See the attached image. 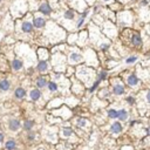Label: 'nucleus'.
Returning a JSON list of instances; mask_svg holds the SVG:
<instances>
[{
	"instance_id": "nucleus-18",
	"label": "nucleus",
	"mask_w": 150,
	"mask_h": 150,
	"mask_svg": "<svg viewBox=\"0 0 150 150\" xmlns=\"http://www.w3.org/2000/svg\"><path fill=\"white\" fill-rule=\"evenodd\" d=\"M131 42H133V45H135V46H140V45L142 44V39H141L140 35L134 34V35L131 37Z\"/></svg>"
},
{
	"instance_id": "nucleus-4",
	"label": "nucleus",
	"mask_w": 150,
	"mask_h": 150,
	"mask_svg": "<svg viewBox=\"0 0 150 150\" xmlns=\"http://www.w3.org/2000/svg\"><path fill=\"white\" fill-rule=\"evenodd\" d=\"M32 24H33V27H35V28H42L46 26V19L42 17H35L33 19Z\"/></svg>"
},
{
	"instance_id": "nucleus-35",
	"label": "nucleus",
	"mask_w": 150,
	"mask_h": 150,
	"mask_svg": "<svg viewBox=\"0 0 150 150\" xmlns=\"http://www.w3.org/2000/svg\"><path fill=\"white\" fill-rule=\"evenodd\" d=\"M1 3H3V0H0V4H1Z\"/></svg>"
},
{
	"instance_id": "nucleus-2",
	"label": "nucleus",
	"mask_w": 150,
	"mask_h": 150,
	"mask_svg": "<svg viewBox=\"0 0 150 150\" xmlns=\"http://www.w3.org/2000/svg\"><path fill=\"white\" fill-rule=\"evenodd\" d=\"M20 127H21V123H20L19 120H17V118H11L10 121H8V129H10L11 131H18V130L20 129Z\"/></svg>"
},
{
	"instance_id": "nucleus-8",
	"label": "nucleus",
	"mask_w": 150,
	"mask_h": 150,
	"mask_svg": "<svg viewBox=\"0 0 150 150\" xmlns=\"http://www.w3.org/2000/svg\"><path fill=\"white\" fill-rule=\"evenodd\" d=\"M29 97H31L32 101H38L41 97V92L39 91L38 88L37 89H32V91L29 92Z\"/></svg>"
},
{
	"instance_id": "nucleus-14",
	"label": "nucleus",
	"mask_w": 150,
	"mask_h": 150,
	"mask_svg": "<svg viewBox=\"0 0 150 150\" xmlns=\"http://www.w3.org/2000/svg\"><path fill=\"white\" fill-rule=\"evenodd\" d=\"M113 92H114V94H116V95H122V94L124 93V88H123L122 84H115V86L113 87Z\"/></svg>"
},
{
	"instance_id": "nucleus-33",
	"label": "nucleus",
	"mask_w": 150,
	"mask_h": 150,
	"mask_svg": "<svg viewBox=\"0 0 150 150\" xmlns=\"http://www.w3.org/2000/svg\"><path fill=\"white\" fill-rule=\"evenodd\" d=\"M136 122H137V121H131V122H130V126H134Z\"/></svg>"
},
{
	"instance_id": "nucleus-28",
	"label": "nucleus",
	"mask_w": 150,
	"mask_h": 150,
	"mask_svg": "<svg viewBox=\"0 0 150 150\" xmlns=\"http://www.w3.org/2000/svg\"><path fill=\"white\" fill-rule=\"evenodd\" d=\"M106 77H107V72H101V74H100V79H99V80L101 81V80H104Z\"/></svg>"
},
{
	"instance_id": "nucleus-17",
	"label": "nucleus",
	"mask_w": 150,
	"mask_h": 150,
	"mask_svg": "<svg viewBox=\"0 0 150 150\" xmlns=\"http://www.w3.org/2000/svg\"><path fill=\"white\" fill-rule=\"evenodd\" d=\"M117 118H120L121 121H126V120L128 118V113H127V110H124V109L118 110V111H117Z\"/></svg>"
},
{
	"instance_id": "nucleus-16",
	"label": "nucleus",
	"mask_w": 150,
	"mask_h": 150,
	"mask_svg": "<svg viewBox=\"0 0 150 150\" xmlns=\"http://www.w3.org/2000/svg\"><path fill=\"white\" fill-rule=\"evenodd\" d=\"M138 83V79H137V76L135 75V74H131V75H129L128 76V84L129 86H136Z\"/></svg>"
},
{
	"instance_id": "nucleus-13",
	"label": "nucleus",
	"mask_w": 150,
	"mask_h": 150,
	"mask_svg": "<svg viewBox=\"0 0 150 150\" xmlns=\"http://www.w3.org/2000/svg\"><path fill=\"white\" fill-rule=\"evenodd\" d=\"M110 130H111V133H114V134L121 133V131H122V126H121V123H120V122L113 123V126L110 127Z\"/></svg>"
},
{
	"instance_id": "nucleus-25",
	"label": "nucleus",
	"mask_w": 150,
	"mask_h": 150,
	"mask_svg": "<svg viewBox=\"0 0 150 150\" xmlns=\"http://www.w3.org/2000/svg\"><path fill=\"white\" fill-rule=\"evenodd\" d=\"M79 127H84L86 124H87V120H84V118H80V120H77V123H76Z\"/></svg>"
},
{
	"instance_id": "nucleus-7",
	"label": "nucleus",
	"mask_w": 150,
	"mask_h": 150,
	"mask_svg": "<svg viewBox=\"0 0 150 150\" xmlns=\"http://www.w3.org/2000/svg\"><path fill=\"white\" fill-rule=\"evenodd\" d=\"M11 88V82L7 79H3L0 81V91L1 92H8Z\"/></svg>"
},
{
	"instance_id": "nucleus-12",
	"label": "nucleus",
	"mask_w": 150,
	"mask_h": 150,
	"mask_svg": "<svg viewBox=\"0 0 150 150\" xmlns=\"http://www.w3.org/2000/svg\"><path fill=\"white\" fill-rule=\"evenodd\" d=\"M35 83H37V87H38L39 89H41V88H45V87L47 86V80H46V77L40 76V77L37 79Z\"/></svg>"
},
{
	"instance_id": "nucleus-19",
	"label": "nucleus",
	"mask_w": 150,
	"mask_h": 150,
	"mask_svg": "<svg viewBox=\"0 0 150 150\" xmlns=\"http://www.w3.org/2000/svg\"><path fill=\"white\" fill-rule=\"evenodd\" d=\"M74 11L73 10H67L65 13H64V18L67 19V20H73L74 19Z\"/></svg>"
},
{
	"instance_id": "nucleus-30",
	"label": "nucleus",
	"mask_w": 150,
	"mask_h": 150,
	"mask_svg": "<svg viewBox=\"0 0 150 150\" xmlns=\"http://www.w3.org/2000/svg\"><path fill=\"white\" fill-rule=\"evenodd\" d=\"M108 47H109V45H108V44H102V45H101V49H103V50L108 49Z\"/></svg>"
},
{
	"instance_id": "nucleus-15",
	"label": "nucleus",
	"mask_w": 150,
	"mask_h": 150,
	"mask_svg": "<svg viewBox=\"0 0 150 150\" xmlns=\"http://www.w3.org/2000/svg\"><path fill=\"white\" fill-rule=\"evenodd\" d=\"M69 60H71V62H79V61H81L82 60V55L81 54H79V53H72L71 55H69Z\"/></svg>"
},
{
	"instance_id": "nucleus-3",
	"label": "nucleus",
	"mask_w": 150,
	"mask_h": 150,
	"mask_svg": "<svg viewBox=\"0 0 150 150\" xmlns=\"http://www.w3.org/2000/svg\"><path fill=\"white\" fill-rule=\"evenodd\" d=\"M11 67H12V69H13L14 72H19V71H21V69H22V67H24V62H22V60L18 59V57L13 59V60H12V64H11Z\"/></svg>"
},
{
	"instance_id": "nucleus-11",
	"label": "nucleus",
	"mask_w": 150,
	"mask_h": 150,
	"mask_svg": "<svg viewBox=\"0 0 150 150\" xmlns=\"http://www.w3.org/2000/svg\"><path fill=\"white\" fill-rule=\"evenodd\" d=\"M15 148H17V142H15V140L10 138V140L6 141V143H5V149H6V150H14Z\"/></svg>"
},
{
	"instance_id": "nucleus-37",
	"label": "nucleus",
	"mask_w": 150,
	"mask_h": 150,
	"mask_svg": "<svg viewBox=\"0 0 150 150\" xmlns=\"http://www.w3.org/2000/svg\"><path fill=\"white\" fill-rule=\"evenodd\" d=\"M69 1H72V0H69Z\"/></svg>"
},
{
	"instance_id": "nucleus-27",
	"label": "nucleus",
	"mask_w": 150,
	"mask_h": 150,
	"mask_svg": "<svg viewBox=\"0 0 150 150\" xmlns=\"http://www.w3.org/2000/svg\"><path fill=\"white\" fill-rule=\"evenodd\" d=\"M99 84H100V80H97V81H96V82H95V83H94V84L91 87V92H94L95 89L97 88V86H99Z\"/></svg>"
},
{
	"instance_id": "nucleus-10",
	"label": "nucleus",
	"mask_w": 150,
	"mask_h": 150,
	"mask_svg": "<svg viewBox=\"0 0 150 150\" xmlns=\"http://www.w3.org/2000/svg\"><path fill=\"white\" fill-rule=\"evenodd\" d=\"M34 124H35V122L33 121V120H26V121L24 122V126H22V128H24V130H26V131H29V130H32V129H33Z\"/></svg>"
},
{
	"instance_id": "nucleus-24",
	"label": "nucleus",
	"mask_w": 150,
	"mask_h": 150,
	"mask_svg": "<svg viewBox=\"0 0 150 150\" xmlns=\"http://www.w3.org/2000/svg\"><path fill=\"white\" fill-rule=\"evenodd\" d=\"M88 14V11H86L83 14H82V17H81V19L79 20V22H77V27H81L82 26V24H83V21H84V19H86V15Z\"/></svg>"
},
{
	"instance_id": "nucleus-5",
	"label": "nucleus",
	"mask_w": 150,
	"mask_h": 150,
	"mask_svg": "<svg viewBox=\"0 0 150 150\" xmlns=\"http://www.w3.org/2000/svg\"><path fill=\"white\" fill-rule=\"evenodd\" d=\"M39 11L44 14V15H49L52 13V7L48 3H42L40 6H39Z\"/></svg>"
},
{
	"instance_id": "nucleus-21",
	"label": "nucleus",
	"mask_w": 150,
	"mask_h": 150,
	"mask_svg": "<svg viewBox=\"0 0 150 150\" xmlns=\"http://www.w3.org/2000/svg\"><path fill=\"white\" fill-rule=\"evenodd\" d=\"M62 135H64L65 137H69V136L73 135V130H72L71 128H64V129H62Z\"/></svg>"
},
{
	"instance_id": "nucleus-9",
	"label": "nucleus",
	"mask_w": 150,
	"mask_h": 150,
	"mask_svg": "<svg viewBox=\"0 0 150 150\" xmlns=\"http://www.w3.org/2000/svg\"><path fill=\"white\" fill-rule=\"evenodd\" d=\"M37 69L40 72V73H45L48 71V64L47 61H45V60H41V61H39L38 66H37Z\"/></svg>"
},
{
	"instance_id": "nucleus-1",
	"label": "nucleus",
	"mask_w": 150,
	"mask_h": 150,
	"mask_svg": "<svg viewBox=\"0 0 150 150\" xmlns=\"http://www.w3.org/2000/svg\"><path fill=\"white\" fill-rule=\"evenodd\" d=\"M33 24L31 21H28V20H25L22 21L21 24V32L26 33V34H29V33H32L33 32Z\"/></svg>"
},
{
	"instance_id": "nucleus-31",
	"label": "nucleus",
	"mask_w": 150,
	"mask_h": 150,
	"mask_svg": "<svg viewBox=\"0 0 150 150\" xmlns=\"http://www.w3.org/2000/svg\"><path fill=\"white\" fill-rule=\"evenodd\" d=\"M4 142V134L0 131V143H3Z\"/></svg>"
},
{
	"instance_id": "nucleus-22",
	"label": "nucleus",
	"mask_w": 150,
	"mask_h": 150,
	"mask_svg": "<svg viewBox=\"0 0 150 150\" xmlns=\"http://www.w3.org/2000/svg\"><path fill=\"white\" fill-rule=\"evenodd\" d=\"M108 116L110 118H117V110H115V109L108 110Z\"/></svg>"
},
{
	"instance_id": "nucleus-20",
	"label": "nucleus",
	"mask_w": 150,
	"mask_h": 150,
	"mask_svg": "<svg viewBox=\"0 0 150 150\" xmlns=\"http://www.w3.org/2000/svg\"><path fill=\"white\" fill-rule=\"evenodd\" d=\"M47 87H48V89H49V92H56L57 91V84L55 83V82H53V81H50V82H47Z\"/></svg>"
},
{
	"instance_id": "nucleus-26",
	"label": "nucleus",
	"mask_w": 150,
	"mask_h": 150,
	"mask_svg": "<svg viewBox=\"0 0 150 150\" xmlns=\"http://www.w3.org/2000/svg\"><path fill=\"white\" fill-rule=\"evenodd\" d=\"M137 60V56H131V57H128L127 59V64H131V62H135Z\"/></svg>"
},
{
	"instance_id": "nucleus-36",
	"label": "nucleus",
	"mask_w": 150,
	"mask_h": 150,
	"mask_svg": "<svg viewBox=\"0 0 150 150\" xmlns=\"http://www.w3.org/2000/svg\"><path fill=\"white\" fill-rule=\"evenodd\" d=\"M103 1H109V0H103Z\"/></svg>"
},
{
	"instance_id": "nucleus-32",
	"label": "nucleus",
	"mask_w": 150,
	"mask_h": 150,
	"mask_svg": "<svg viewBox=\"0 0 150 150\" xmlns=\"http://www.w3.org/2000/svg\"><path fill=\"white\" fill-rule=\"evenodd\" d=\"M147 101L150 103V91L148 92V94H147Z\"/></svg>"
},
{
	"instance_id": "nucleus-29",
	"label": "nucleus",
	"mask_w": 150,
	"mask_h": 150,
	"mask_svg": "<svg viewBox=\"0 0 150 150\" xmlns=\"http://www.w3.org/2000/svg\"><path fill=\"white\" fill-rule=\"evenodd\" d=\"M127 101L130 103V104H133V103H135V99L134 97H131V96H129V97H127Z\"/></svg>"
},
{
	"instance_id": "nucleus-34",
	"label": "nucleus",
	"mask_w": 150,
	"mask_h": 150,
	"mask_svg": "<svg viewBox=\"0 0 150 150\" xmlns=\"http://www.w3.org/2000/svg\"><path fill=\"white\" fill-rule=\"evenodd\" d=\"M147 133H148V135H150V128H148V130H147Z\"/></svg>"
},
{
	"instance_id": "nucleus-23",
	"label": "nucleus",
	"mask_w": 150,
	"mask_h": 150,
	"mask_svg": "<svg viewBox=\"0 0 150 150\" xmlns=\"http://www.w3.org/2000/svg\"><path fill=\"white\" fill-rule=\"evenodd\" d=\"M34 138H35V133L29 130L28 134H27V140H28V141H34Z\"/></svg>"
},
{
	"instance_id": "nucleus-6",
	"label": "nucleus",
	"mask_w": 150,
	"mask_h": 150,
	"mask_svg": "<svg viewBox=\"0 0 150 150\" xmlns=\"http://www.w3.org/2000/svg\"><path fill=\"white\" fill-rule=\"evenodd\" d=\"M26 89L22 88V87H18L15 91H14V97L18 99V100H22L25 96H26Z\"/></svg>"
}]
</instances>
